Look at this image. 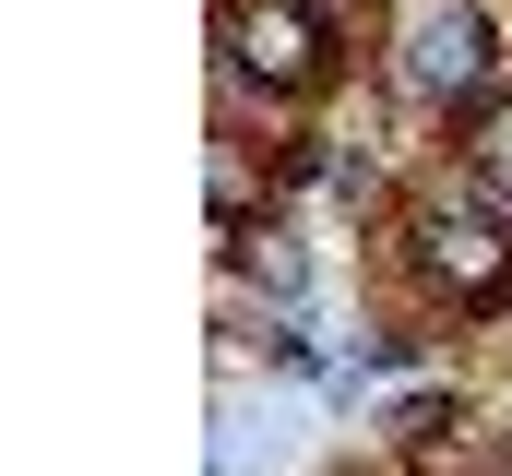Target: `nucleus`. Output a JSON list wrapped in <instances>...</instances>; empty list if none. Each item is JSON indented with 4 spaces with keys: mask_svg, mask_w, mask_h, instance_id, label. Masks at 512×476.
<instances>
[{
    "mask_svg": "<svg viewBox=\"0 0 512 476\" xmlns=\"http://www.w3.org/2000/svg\"><path fill=\"white\" fill-rule=\"evenodd\" d=\"M239 60H251L262 84H310L322 72V24L298 0H262V12H239Z\"/></svg>",
    "mask_w": 512,
    "mask_h": 476,
    "instance_id": "nucleus-2",
    "label": "nucleus"
},
{
    "mask_svg": "<svg viewBox=\"0 0 512 476\" xmlns=\"http://www.w3.org/2000/svg\"><path fill=\"white\" fill-rule=\"evenodd\" d=\"M429 274H441V286H501V238H477V227H429Z\"/></svg>",
    "mask_w": 512,
    "mask_h": 476,
    "instance_id": "nucleus-3",
    "label": "nucleus"
},
{
    "mask_svg": "<svg viewBox=\"0 0 512 476\" xmlns=\"http://www.w3.org/2000/svg\"><path fill=\"white\" fill-rule=\"evenodd\" d=\"M477 167H501V179H512V108L477 119Z\"/></svg>",
    "mask_w": 512,
    "mask_h": 476,
    "instance_id": "nucleus-4",
    "label": "nucleus"
},
{
    "mask_svg": "<svg viewBox=\"0 0 512 476\" xmlns=\"http://www.w3.org/2000/svg\"><path fill=\"white\" fill-rule=\"evenodd\" d=\"M477 60H489V24H477L465 0H417V12H405V84H417V96H465Z\"/></svg>",
    "mask_w": 512,
    "mask_h": 476,
    "instance_id": "nucleus-1",
    "label": "nucleus"
}]
</instances>
